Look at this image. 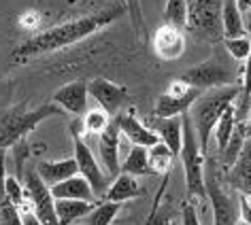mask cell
Wrapping results in <instances>:
<instances>
[{"instance_id":"obj_1","label":"cell","mask_w":251,"mask_h":225,"mask_svg":"<svg viewBox=\"0 0 251 225\" xmlns=\"http://www.w3.org/2000/svg\"><path fill=\"white\" fill-rule=\"evenodd\" d=\"M124 13H126V7L124 4H117L115 9H106V11H100V13H94V15H85V17H79V20L64 22V23H60V26H53V28L45 30V32L28 39L26 43H22L20 47L13 49L11 55H13V60H17V62H26L28 58H32V55L49 53V51H55V49H64L68 45H75V43L92 36L94 32H98V30H102L104 26L113 23Z\"/></svg>"},{"instance_id":"obj_2","label":"cell","mask_w":251,"mask_h":225,"mask_svg":"<svg viewBox=\"0 0 251 225\" xmlns=\"http://www.w3.org/2000/svg\"><path fill=\"white\" fill-rule=\"evenodd\" d=\"M238 93H241V85L238 83L228 87H217V90H209L200 93L196 102L190 106L187 112H190V119H192V126H194V132H196L202 155L209 151L211 134L219 115H222L228 104H234V100H238Z\"/></svg>"},{"instance_id":"obj_3","label":"cell","mask_w":251,"mask_h":225,"mask_svg":"<svg viewBox=\"0 0 251 225\" xmlns=\"http://www.w3.org/2000/svg\"><path fill=\"white\" fill-rule=\"evenodd\" d=\"M58 112L60 106H55L53 102L43 104L34 111H26L22 106H17V109L0 112V149H7L15 142L24 140V136L32 132L43 119L58 115Z\"/></svg>"},{"instance_id":"obj_4","label":"cell","mask_w":251,"mask_h":225,"mask_svg":"<svg viewBox=\"0 0 251 225\" xmlns=\"http://www.w3.org/2000/svg\"><path fill=\"white\" fill-rule=\"evenodd\" d=\"M183 123V136H181V161H183V172H185V185L190 198L202 200L206 196L204 191V155L200 151L196 132H194L192 119L187 112L181 115Z\"/></svg>"},{"instance_id":"obj_5","label":"cell","mask_w":251,"mask_h":225,"mask_svg":"<svg viewBox=\"0 0 251 225\" xmlns=\"http://www.w3.org/2000/svg\"><path fill=\"white\" fill-rule=\"evenodd\" d=\"M73 147H75V161H77V172L83 177L92 187L94 198H102L106 187L111 183V177L102 170L100 161L94 158L92 149L85 145L83 136L73 134Z\"/></svg>"},{"instance_id":"obj_6","label":"cell","mask_w":251,"mask_h":225,"mask_svg":"<svg viewBox=\"0 0 251 225\" xmlns=\"http://www.w3.org/2000/svg\"><path fill=\"white\" fill-rule=\"evenodd\" d=\"M179 79L183 81V83H187L190 87H196V90H200V91L236 85L232 70L217 60H206V62H202V64L185 70Z\"/></svg>"},{"instance_id":"obj_7","label":"cell","mask_w":251,"mask_h":225,"mask_svg":"<svg viewBox=\"0 0 251 225\" xmlns=\"http://www.w3.org/2000/svg\"><path fill=\"white\" fill-rule=\"evenodd\" d=\"M187 2V26H192L194 32L217 39L222 34L219 23V11L222 0H185Z\"/></svg>"},{"instance_id":"obj_8","label":"cell","mask_w":251,"mask_h":225,"mask_svg":"<svg viewBox=\"0 0 251 225\" xmlns=\"http://www.w3.org/2000/svg\"><path fill=\"white\" fill-rule=\"evenodd\" d=\"M200 93L202 91L196 90V87H190L181 79L173 81V83L168 85V90L158 98L155 115H158L160 119H166V117H181L183 112L190 111V106L196 102V98Z\"/></svg>"},{"instance_id":"obj_9","label":"cell","mask_w":251,"mask_h":225,"mask_svg":"<svg viewBox=\"0 0 251 225\" xmlns=\"http://www.w3.org/2000/svg\"><path fill=\"white\" fill-rule=\"evenodd\" d=\"M26 198L30 200V208L41 225H60L53 208V196L36 170L26 172Z\"/></svg>"},{"instance_id":"obj_10","label":"cell","mask_w":251,"mask_h":225,"mask_svg":"<svg viewBox=\"0 0 251 225\" xmlns=\"http://www.w3.org/2000/svg\"><path fill=\"white\" fill-rule=\"evenodd\" d=\"M204 191H206V196L211 198L215 225H236L238 208H236L234 200L228 196V191L219 185L215 172H211L209 177L204 179Z\"/></svg>"},{"instance_id":"obj_11","label":"cell","mask_w":251,"mask_h":225,"mask_svg":"<svg viewBox=\"0 0 251 225\" xmlns=\"http://www.w3.org/2000/svg\"><path fill=\"white\" fill-rule=\"evenodd\" d=\"M87 93L94 96V100L100 104L109 117H117L119 115V109L124 106V102L128 100V90L113 81H106V79H94L87 83Z\"/></svg>"},{"instance_id":"obj_12","label":"cell","mask_w":251,"mask_h":225,"mask_svg":"<svg viewBox=\"0 0 251 225\" xmlns=\"http://www.w3.org/2000/svg\"><path fill=\"white\" fill-rule=\"evenodd\" d=\"M119 126H117V117H113L111 123L106 126L102 132L98 134V153H100V166L109 177H117L119 174Z\"/></svg>"},{"instance_id":"obj_13","label":"cell","mask_w":251,"mask_h":225,"mask_svg":"<svg viewBox=\"0 0 251 225\" xmlns=\"http://www.w3.org/2000/svg\"><path fill=\"white\" fill-rule=\"evenodd\" d=\"M117 126H119V134H122L130 145H139V147L149 149V147H153L160 142V136L139 121V117L134 115V109L117 115Z\"/></svg>"},{"instance_id":"obj_14","label":"cell","mask_w":251,"mask_h":225,"mask_svg":"<svg viewBox=\"0 0 251 225\" xmlns=\"http://www.w3.org/2000/svg\"><path fill=\"white\" fill-rule=\"evenodd\" d=\"M87 98H90V93H87L85 81H73V83H66L60 90H55L53 104L71 112V115L81 117L87 111Z\"/></svg>"},{"instance_id":"obj_15","label":"cell","mask_w":251,"mask_h":225,"mask_svg":"<svg viewBox=\"0 0 251 225\" xmlns=\"http://www.w3.org/2000/svg\"><path fill=\"white\" fill-rule=\"evenodd\" d=\"M153 47H155V53H158L162 60L173 62L183 55L185 39H183V34H181V30L173 28V26H162L153 36Z\"/></svg>"},{"instance_id":"obj_16","label":"cell","mask_w":251,"mask_h":225,"mask_svg":"<svg viewBox=\"0 0 251 225\" xmlns=\"http://www.w3.org/2000/svg\"><path fill=\"white\" fill-rule=\"evenodd\" d=\"M228 170H230L228 172L230 185L241 191L243 196H251V136L245 140L241 155Z\"/></svg>"},{"instance_id":"obj_17","label":"cell","mask_w":251,"mask_h":225,"mask_svg":"<svg viewBox=\"0 0 251 225\" xmlns=\"http://www.w3.org/2000/svg\"><path fill=\"white\" fill-rule=\"evenodd\" d=\"M49 191H51L53 200H87V202H96L90 183L81 174H75V177L66 180H60L58 185L49 187Z\"/></svg>"},{"instance_id":"obj_18","label":"cell","mask_w":251,"mask_h":225,"mask_svg":"<svg viewBox=\"0 0 251 225\" xmlns=\"http://www.w3.org/2000/svg\"><path fill=\"white\" fill-rule=\"evenodd\" d=\"M36 174H39L41 180L47 187H53V185H58L60 180H66L79 172H77V161H75V158H68L62 161H41V164L36 166Z\"/></svg>"},{"instance_id":"obj_19","label":"cell","mask_w":251,"mask_h":225,"mask_svg":"<svg viewBox=\"0 0 251 225\" xmlns=\"http://www.w3.org/2000/svg\"><path fill=\"white\" fill-rule=\"evenodd\" d=\"M141 193V187H139V180L132 174H126V172H119L117 177H113V183H109L104 191V200L109 202H119L124 204L126 200H132Z\"/></svg>"},{"instance_id":"obj_20","label":"cell","mask_w":251,"mask_h":225,"mask_svg":"<svg viewBox=\"0 0 251 225\" xmlns=\"http://www.w3.org/2000/svg\"><path fill=\"white\" fill-rule=\"evenodd\" d=\"M219 23H222V34L226 39L245 36V23H243V15H241V9H238L236 0H222Z\"/></svg>"},{"instance_id":"obj_21","label":"cell","mask_w":251,"mask_h":225,"mask_svg":"<svg viewBox=\"0 0 251 225\" xmlns=\"http://www.w3.org/2000/svg\"><path fill=\"white\" fill-rule=\"evenodd\" d=\"M94 202L87 200H53V208H55V217H58L60 225H71L77 219L85 217L87 212L94 208Z\"/></svg>"},{"instance_id":"obj_22","label":"cell","mask_w":251,"mask_h":225,"mask_svg":"<svg viewBox=\"0 0 251 225\" xmlns=\"http://www.w3.org/2000/svg\"><path fill=\"white\" fill-rule=\"evenodd\" d=\"M153 132L160 136V142H164V145L171 149L175 158H179L181 136H183V123H181V117H166V119H160L158 128H155Z\"/></svg>"},{"instance_id":"obj_23","label":"cell","mask_w":251,"mask_h":225,"mask_svg":"<svg viewBox=\"0 0 251 225\" xmlns=\"http://www.w3.org/2000/svg\"><path fill=\"white\" fill-rule=\"evenodd\" d=\"M119 172L132 174V177H147V174H151L149 158H147V147H139V145L130 147V151L126 153L124 161L119 164Z\"/></svg>"},{"instance_id":"obj_24","label":"cell","mask_w":251,"mask_h":225,"mask_svg":"<svg viewBox=\"0 0 251 225\" xmlns=\"http://www.w3.org/2000/svg\"><path fill=\"white\" fill-rule=\"evenodd\" d=\"M234 126H236V109H234V104H228V106L224 109L222 115H219L215 128H213L219 153L224 151V147H226V142H228V138H230V134H232V130H234Z\"/></svg>"},{"instance_id":"obj_25","label":"cell","mask_w":251,"mask_h":225,"mask_svg":"<svg viewBox=\"0 0 251 225\" xmlns=\"http://www.w3.org/2000/svg\"><path fill=\"white\" fill-rule=\"evenodd\" d=\"M147 158H149V168H151V174H162V172H168L173 166V159L175 155L173 151L168 149L164 142H158V145L149 147L147 149Z\"/></svg>"},{"instance_id":"obj_26","label":"cell","mask_w":251,"mask_h":225,"mask_svg":"<svg viewBox=\"0 0 251 225\" xmlns=\"http://www.w3.org/2000/svg\"><path fill=\"white\" fill-rule=\"evenodd\" d=\"M119 210H122V204L119 202H109V200H104V202L94 206V208L85 215L87 225H111Z\"/></svg>"},{"instance_id":"obj_27","label":"cell","mask_w":251,"mask_h":225,"mask_svg":"<svg viewBox=\"0 0 251 225\" xmlns=\"http://www.w3.org/2000/svg\"><path fill=\"white\" fill-rule=\"evenodd\" d=\"M164 26L185 28L187 26V2L185 0H168L164 9Z\"/></svg>"},{"instance_id":"obj_28","label":"cell","mask_w":251,"mask_h":225,"mask_svg":"<svg viewBox=\"0 0 251 225\" xmlns=\"http://www.w3.org/2000/svg\"><path fill=\"white\" fill-rule=\"evenodd\" d=\"M113 117H109L102 109H92V111H85V115H83V130L85 132H90V134H100L102 130L109 126Z\"/></svg>"},{"instance_id":"obj_29","label":"cell","mask_w":251,"mask_h":225,"mask_svg":"<svg viewBox=\"0 0 251 225\" xmlns=\"http://www.w3.org/2000/svg\"><path fill=\"white\" fill-rule=\"evenodd\" d=\"M2 187H4V191H7L9 200L17 206V208L26 204V187L22 185V180L17 179V177H11V174L4 172V177H2Z\"/></svg>"},{"instance_id":"obj_30","label":"cell","mask_w":251,"mask_h":225,"mask_svg":"<svg viewBox=\"0 0 251 225\" xmlns=\"http://www.w3.org/2000/svg\"><path fill=\"white\" fill-rule=\"evenodd\" d=\"M226 47H228V53L238 62H245L251 55V45H249L247 34L236 36V39H226Z\"/></svg>"},{"instance_id":"obj_31","label":"cell","mask_w":251,"mask_h":225,"mask_svg":"<svg viewBox=\"0 0 251 225\" xmlns=\"http://www.w3.org/2000/svg\"><path fill=\"white\" fill-rule=\"evenodd\" d=\"M124 7H126V11H128L130 20H132V26L141 32V30L145 28V17H143L139 0H124Z\"/></svg>"},{"instance_id":"obj_32","label":"cell","mask_w":251,"mask_h":225,"mask_svg":"<svg viewBox=\"0 0 251 225\" xmlns=\"http://www.w3.org/2000/svg\"><path fill=\"white\" fill-rule=\"evenodd\" d=\"M181 217H183V225H200L196 208H194L192 202H183V206H181Z\"/></svg>"},{"instance_id":"obj_33","label":"cell","mask_w":251,"mask_h":225,"mask_svg":"<svg viewBox=\"0 0 251 225\" xmlns=\"http://www.w3.org/2000/svg\"><path fill=\"white\" fill-rule=\"evenodd\" d=\"M20 212H22V225H41V223H39V219L34 217L32 208H30L28 204L20 206Z\"/></svg>"},{"instance_id":"obj_34","label":"cell","mask_w":251,"mask_h":225,"mask_svg":"<svg viewBox=\"0 0 251 225\" xmlns=\"http://www.w3.org/2000/svg\"><path fill=\"white\" fill-rule=\"evenodd\" d=\"M236 4L241 11H249L251 13V0H236Z\"/></svg>"},{"instance_id":"obj_35","label":"cell","mask_w":251,"mask_h":225,"mask_svg":"<svg viewBox=\"0 0 251 225\" xmlns=\"http://www.w3.org/2000/svg\"><path fill=\"white\" fill-rule=\"evenodd\" d=\"M245 34H247L249 45H251V13H249V17H247V28H245Z\"/></svg>"}]
</instances>
